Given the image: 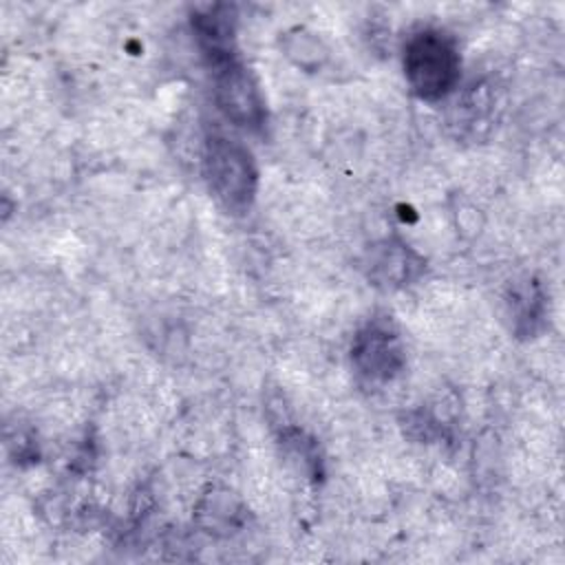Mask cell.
I'll list each match as a JSON object with an SVG mask.
<instances>
[{"mask_svg": "<svg viewBox=\"0 0 565 565\" xmlns=\"http://www.w3.org/2000/svg\"><path fill=\"white\" fill-rule=\"evenodd\" d=\"M402 71L411 93L439 102L455 93L461 77L457 40L439 26H417L402 44Z\"/></svg>", "mask_w": 565, "mask_h": 565, "instance_id": "1", "label": "cell"}, {"mask_svg": "<svg viewBox=\"0 0 565 565\" xmlns=\"http://www.w3.org/2000/svg\"><path fill=\"white\" fill-rule=\"evenodd\" d=\"M203 177L216 203L230 214H245L258 192V166L252 150L227 135H207Z\"/></svg>", "mask_w": 565, "mask_h": 565, "instance_id": "2", "label": "cell"}, {"mask_svg": "<svg viewBox=\"0 0 565 565\" xmlns=\"http://www.w3.org/2000/svg\"><path fill=\"white\" fill-rule=\"evenodd\" d=\"M212 93L221 115L236 128L260 132L267 124V102L252 68L238 57L210 68Z\"/></svg>", "mask_w": 565, "mask_h": 565, "instance_id": "3", "label": "cell"}, {"mask_svg": "<svg viewBox=\"0 0 565 565\" xmlns=\"http://www.w3.org/2000/svg\"><path fill=\"white\" fill-rule=\"evenodd\" d=\"M349 358L353 373L371 386L393 382L406 366L402 335L386 316H375L355 331Z\"/></svg>", "mask_w": 565, "mask_h": 565, "instance_id": "4", "label": "cell"}, {"mask_svg": "<svg viewBox=\"0 0 565 565\" xmlns=\"http://www.w3.org/2000/svg\"><path fill=\"white\" fill-rule=\"evenodd\" d=\"M366 280L382 291H399L415 285L426 271V258L397 236H386L366 247L362 260Z\"/></svg>", "mask_w": 565, "mask_h": 565, "instance_id": "5", "label": "cell"}, {"mask_svg": "<svg viewBox=\"0 0 565 565\" xmlns=\"http://www.w3.org/2000/svg\"><path fill=\"white\" fill-rule=\"evenodd\" d=\"M190 26L207 68L238 57L236 13L230 4H212L194 11Z\"/></svg>", "mask_w": 565, "mask_h": 565, "instance_id": "6", "label": "cell"}, {"mask_svg": "<svg viewBox=\"0 0 565 565\" xmlns=\"http://www.w3.org/2000/svg\"><path fill=\"white\" fill-rule=\"evenodd\" d=\"M194 523L210 536L227 539L247 523V508L230 488L210 486L194 505Z\"/></svg>", "mask_w": 565, "mask_h": 565, "instance_id": "7", "label": "cell"}, {"mask_svg": "<svg viewBox=\"0 0 565 565\" xmlns=\"http://www.w3.org/2000/svg\"><path fill=\"white\" fill-rule=\"evenodd\" d=\"M508 311L516 338H536L545 329L550 316V298L543 282L536 278H523L521 282H514L508 296Z\"/></svg>", "mask_w": 565, "mask_h": 565, "instance_id": "8", "label": "cell"}, {"mask_svg": "<svg viewBox=\"0 0 565 565\" xmlns=\"http://www.w3.org/2000/svg\"><path fill=\"white\" fill-rule=\"evenodd\" d=\"M492 115H494V95L488 84L479 82L468 86L461 95H457L448 124L457 130V137H466L475 141L490 130Z\"/></svg>", "mask_w": 565, "mask_h": 565, "instance_id": "9", "label": "cell"}, {"mask_svg": "<svg viewBox=\"0 0 565 565\" xmlns=\"http://www.w3.org/2000/svg\"><path fill=\"white\" fill-rule=\"evenodd\" d=\"M282 55L305 73H318L329 60V49L318 33L307 26H291L280 33Z\"/></svg>", "mask_w": 565, "mask_h": 565, "instance_id": "10", "label": "cell"}]
</instances>
